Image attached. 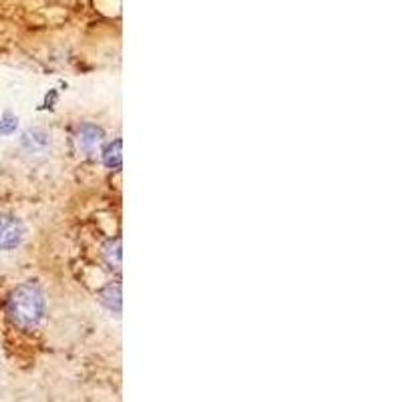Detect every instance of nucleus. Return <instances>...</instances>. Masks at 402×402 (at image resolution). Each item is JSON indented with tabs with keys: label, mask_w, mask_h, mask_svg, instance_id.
I'll return each mask as SVG.
<instances>
[{
	"label": "nucleus",
	"mask_w": 402,
	"mask_h": 402,
	"mask_svg": "<svg viewBox=\"0 0 402 402\" xmlns=\"http://www.w3.org/2000/svg\"><path fill=\"white\" fill-rule=\"evenodd\" d=\"M6 314L12 324L21 328H33L41 322L45 314V298L43 292L33 284H23L12 292L6 302Z\"/></svg>",
	"instance_id": "f257e3e1"
},
{
	"label": "nucleus",
	"mask_w": 402,
	"mask_h": 402,
	"mask_svg": "<svg viewBox=\"0 0 402 402\" xmlns=\"http://www.w3.org/2000/svg\"><path fill=\"white\" fill-rule=\"evenodd\" d=\"M23 237V225L16 217L2 215L0 217V249H12L19 246Z\"/></svg>",
	"instance_id": "f03ea898"
},
{
	"label": "nucleus",
	"mask_w": 402,
	"mask_h": 402,
	"mask_svg": "<svg viewBox=\"0 0 402 402\" xmlns=\"http://www.w3.org/2000/svg\"><path fill=\"white\" fill-rule=\"evenodd\" d=\"M100 129H97L95 125H83L78 129V147L81 149H93L95 145H99L100 141Z\"/></svg>",
	"instance_id": "7ed1b4c3"
},
{
	"label": "nucleus",
	"mask_w": 402,
	"mask_h": 402,
	"mask_svg": "<svg viewBox=\"0 0 402 402\" xmlns=\"http://www.w3.org/2000/svg\"><path fill=\"white\" fill-rule=\"evenodd\" d=\"M103 159H105L107 168H119L121 165V141H115V145L107 147Z\"/></svg>",
	"instance_id": "20e7f679"
},
{
	"label": "nucleus",
	"mask_w": 402,
	"mask_h": 402,
	"mask_svg": "<svg viewBox=\"0 0 402 402\" xmlns=\"http://www.w3.org/2000/svg\"><path fill=\"white\" fill-rule=\"evenodd\" d=\"M14 127H16V121H14L12 117L6 115V117H4V121L0 123V131H2V133H11Z\"/></svg>",
	"instance_id": "39448f33"
}]
</instances>
